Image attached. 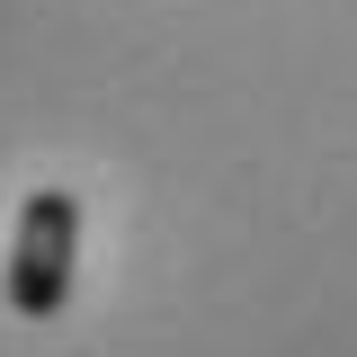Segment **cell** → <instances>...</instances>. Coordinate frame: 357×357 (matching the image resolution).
<instances>
[{"instance_id":"cell-1","label":"cell","mask_w":357,"mask_h":357,"mask_svg":"<svg viewBox=\"0 0 357 357\" xmlns=\"http://www.w3.org/2000/svg\"><path fill=\"white\" fill-rule=\"evenodd\" d=\"M72 259H81V197L72 188H36L9 232V312L18 321H54L72 304Z\"/></svg>"}]
</instances>
